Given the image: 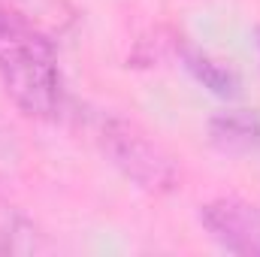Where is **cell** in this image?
I'll return each instance as SVG.
<instances>
[{
	"instance_id": "cell-6",
	"label": "cell",
	"mask_w": 260,
	"mask_h": 257,
	"mask_svg": "<svg viewBox=\"0 0 260 257\" xmlns=\"http://www.w3.org/2000/svg\"><path fill=\"white\" fill-rule=\"evenodd\" d=\"M188 67H191V73H194L209 91H215V94H221V97L236 94V79H233V73L224 70L221 64H215L212 58H206V55H188Z\"/></svg>"
},
{
	"instance_id": "cell-2",
	"label": "cell",
	"mask_w": 260,
	"mask_h": 257,
	"mask_svg": "<svg viewBox=\"0 0 260 257\" xmlns=\"http://www.w3.org/2000/svg\"><path fill=\"white\" fill-rule=\"evenodd\" d=\"M100 139H103V148L112 154V160L127 173L130 179H136L139 185L167 188L173 182L170 160L133 127L115 121V118H103L100 121Z\"/></svg>"
},
{
	"instance_id": "cell-5",
	"label": "cell",
	"mask_w": 260,
	"mask_h": 257,
	"mask_svg": "<svg viewBox=\"0 0 260 257\" xmlns=\"http://www.w3.org/2000/svg\"><path fill=\"white\" fill-rule=\"evenodd\" d=\"M34 227L15 215L12 209L0 206V254H18V251H34Z\"/></svg>"
},
{
	"instance_id": "cell-3",
	"label": "cell",
	"mask_w": 260,
	"mask_h": 257,
	"mask_svg": "<svg viewBox=\"0 0 260 257\" xmlns=\"http://www.w3.org/2000/svg\"><path fill=\"white\" fill-rule=\"evenodd\" d=\"M200 221L221 248L233 254L260 257V206L239 200H215L203 206Z\"/></svg>"
},
{
	"instance_id": "cell-4",
	"label": "cell",
	"mask_w": 260,
	"mask_h": 257,
	"mask_svg": "<svg viewBox=\"0 0 260 257\" xmlns=\"http://www.w3.org/2000/svg\"><path fill=\"white\" fill-rule=\"evenodd\" d=\"M212 133L230 145V148H251L260 142V124L257 118L251 115H242V112H230V115H221L212 121Z\"/></svg>"
},
{
	"instance_id": "cell-1",
	"label": "cell",
	"mask_w": 260,
	"mask_h": 257,
	"mask_svg": "<svg viewBox=\"0 0 260 257\" xmlns=\"http://www.w3.org/2000/svg\"><path fill=\"white\" fill-rule=\"evenodd\" d=\"M0 79L27 115H52L61 106V67L40 30L0 0Z\"/></svg>"
}]
</instances>
